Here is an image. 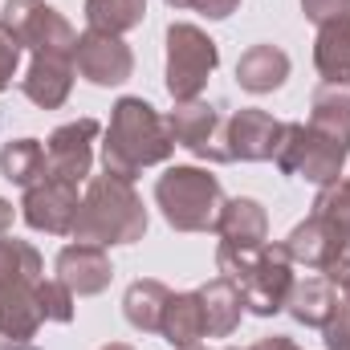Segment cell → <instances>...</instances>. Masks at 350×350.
Wrapping results in <instances>:
<instances>
[{
	"instance_id": "27",
	"label": "cell",
	"mask_w": 350,
	"mask_h": 350,
	"mask_svg": "<svg viewBox=\"0 0 350 350\" xmlns=\"http://www.w3.org/2000/svg\"><path fill=\"white\" fill-rule=\"evenodd\" d=\"M12 281H41V253L29 241L0 237V285Z\"/></svg>"
},
{
	"instance_id": "10",
	"label": "cell",
	"mask_w": 350,
	"mask_h": 350,
	"mask_svg": "<svg viewBox=\"0 0 350 350\" xmlns=\"http://www.w3.org/2000/svg\"><path fill=\"white\" fill-rule=\"evenodd\" d=\"M78 187L66 183V179H41L33 187H25V200H21V216L29 228L37 232H49V237H66L74 232V220H78Z\"/></svg>"
},
{
	"instance_id": "20",
	"label": "cell",
	"mask_w": 350,
	"mask_h": 350,
	"mask_svg": "<svg viewBox=\"0 0 350 350\" xmlns=\"http://www.w3.org/2000/svg\"><path fill=\"white\" fill-rule=\"evenodd\" d=\"M314 66L326 82H350V12L318 25Z\"/></svg>"
},
{
	"instance_id": "4",
	"label": "cell",
	"mask_w": 350,
	"mask_h": 350,
	"mask_svg": "<svg viewBox=\"0 0 350 350\" xmlns=\"http://www.w3.org/2000/svg\"><path fill=\"white\" fill-rule=\"evenodd\" d=\"M155 204L175 232H208L224 208V187L208 167H167L155 183Z\"/></svg>"
},
{
	"instance_id": "17",
	"label": "cell",
	"mask_w": 350,
	"mask_h": 350,
	"mask_svg": "<svg viewBox=\"0 0 350 350\" xmlns=\"http://www.w3.org/2000/svg\"><path fill=\"white\" fill-rule=\"evenodd\" d=\"M310 131L350 147V82H322L310 98Z\"/></svg>"
},
{
	"instance_id": "12",
	"label": "cell",
	"mask_w": 350,
	"mask_h": 350,
	"mask_svg": "<svg viewBox=\"0 0 350 350\" xmlns=\"http://www.w3.org/2000/svg\"><path fill=\"white\" fill-rule=\"evenodd\" d=\"M45 314L37 301V281L0 285V350H37L33 338Z\"/></svg>"
},
{
	"instance_id": "35",
	"label": "cell",
	"mask_w": 350,
	"mask_h": 350,
	"mask_svg": "<svg viewBox=\"0 0 350 350\" xmlns=\"http://www.w3.org/2000/svg\"><path fill=\"white\" fill-rule=\"evenodd\" d=\"M191 8L200 16H208V21H228L241 8V0H191Z\"/></svg>"
},
{
	"instance_id": "39",
	"label": "cell",
	"mask_w": 350,
	"mask_h": 350,
	"mask_svg": "<svg viewBox=\"0 0 350 350\" xmlns=\"http://www.w3.org/2000/svg\"><path fill=\"white\" fill-rule=\"evenodd\" d=\"M102 350H135V347H126V342H106Z\"/></svg>"
},
{
	"instance_id": "28",
	"label": "cell",
	"mask_w": 350,
	"mask_h": 350,
	"mask_svg": "<svg viewBox=\"0 0 350 350\" xmlns=\"http://www.w3.org/2000/svg\"><path fill=\"white\" fill-rule=\"evenodd\" d=\"M314 212L326 216L342 237L350 241V179H338V183H326L314 200Z\"/></svg>"
},
{
	"instance_id": "9",
	"label": "cell",
	"mask_w": 350,
	"mask_h": 350,
	"mask_svg": "<svg viewBox=\"0 0 350 350\" xmlns=\"http://www.w3.org/2000/svg\"><path fill=\"white\" fill-rule=\"evenodd\" d=\"M74 70L90 86L110 90V86H122L135 74V53H131V45L122 37L86 29V33H78V45H74Z\"/></svg>"
},
{
	"instance_id": "2",
	"label": "cell",
	"mask_w": 350,
	"mask_h": 350,
	"mask_svg": "<svg viewBox=\"0 0 350 350\" xmlns=\"http://www.w3.org/2000/svg\"><path fill=\"white\" fill-rule=\"evenodd\" d=\"M147 232V208L135 191L131 179L118 175H94L86 183V196L78 204V220H74V241L78 245H135Z\"/></svg>"
},
{
	"instance_id": "8",
	"label": "cell",
	"mask_w": 350,
	"mask_h": 350,
	"mask_svg": "<svg viewBox=\"0 0 350 350\" xmlns=\"http://www.w3.org/2000/svg\"><path fill=\"white\" fill-rule=\"evenodd\" d=\"M102 135L98 118H78L57 126L45 139V179H66V183H86L94 167V139Z\"/></svg>"
},
{
	"instance_id": "21",
	"label": "cell",
	"mask_w": 350,
	"mask_h": 350,
	"mask_svg": "<svg viewBox=\"0 0 350 350\" xmlns=\"http://www.w3.org/2000/svg\"><path fill=\"white\" fill-rule=\"evenodd\" d=\"M338 306V289L326 281V277H306V281H293V293L285 301V314L297 322V326H310V330H322L326 318L334 314Z\"/></svg>"
},
{
	"instance_id": "40",
	"label": "cell",
	"mask_w": 350,
	"mask_h": 350,
	"mask_svg": "<svg viewBox=\"0 0 350 350\" xmlns=\"http://www.w3.org/2000/svg\"><path fill=\"white\" fill-rule=\"evenodd\" d=\"M220 350H237V347H220Z\"/></svg>"
},
{
	"instance_id": "3",
	"label": "cell",
	"mask_w": 350,
	"mask_h": 350,
	"mask_svg": "<svg viewBox=\"0 0 350 350\" xmlns=\"http://www.w3.org/2000/svg\"><path fill=\"white\" fill-rule=\"evenodd\" d=\"M216 269H220V277H228L241 289L245 310L257 314V318L281 314L289 293H293V281H297L285 245H269V241L261 249H228V245H220L216 249Z\"/></svg>"
},
{
	"instance_id": "6",
	"label": "cell",
	"mask_w": 350,
	"mask_h": 350,
	"mask_svg": "<svg viewBox=\"0 0 350 350\" xmlns=\"http://www.w3.org/2000/svg\"><path fill=\"white\" fill-rule=\"evenodd\" d=\"M216 66H220V49L200 25L179 21L167 29V94L175 102L200 98Z\"/></svg>"
},
{
	"instance_id": "1",
	"label": "cell",
	"mask_w": 350,
	"mask_h": 350,
	"mask_svg": "<svg viewBox=\"0 0 350 350\" xmlns=\"http://www.w3.org/2000/svg\"><path fill=\"white\" fill-rule=\"evenodd\" d=\"M175 155V139L167 131V118L147 98H118L110 110V126L102 139V172L118 179H139L143 167L167 163Z\"/></svg>"
},
{
	"instance_id": "19",
	"label": "cell",
	"mask_w": 350,
	"mask_h": 350,
	"mask_svg": "<svg viewBox=\"0 0 350 350\" xmlns=\"http://www.w3.org/2000/svg\"><path fill=\"white\" fill-rule=\"evenodd\" d=\"M285 78H289V53L277 45H253L237 62V82L249 94H273L285 86Z\"/></svg>"
},
{
	"instance_id": "31",
	"label": "cell",
	"mask_w": 350,
	"mask_h": 350,
	"mask_svg": "<svg viewBox=\"0 0 350 350\" xmlns=\"http://www.w3.org/2000/svg\"><path fill=\"white\" fill-rule=\"evenodd\" d=\"M322 342L326 350H350V297L334 306V314L322 326Z\"/></svg>"
},
{
	"instance_id": "26",
	"label": "cell",
	"mask_w": 350,
	"mask_h": 350,
	"mask_svg": "<svg viewBox=\"0 0 350 350\" xmlns=\"http://www.w3.org/2000/svg\"><path fill=\"white\" fill-rule=\"evenodd\" d=\"M147 16V0H86V21L98 33H131Z\"/></svg>"
},
{
	"instance_id": "36",
	"label": "cell",
	"mask_w": 350,
	"mask_h": 350,
	"mask_svg": "<svg viewBox=\"0 0 350 350\" xmlns=\"http://www.w3.org/2000/svg\"><path fill=\"white\" fill-rule=\"evenodd\" d=\"M249 350H301L293 338H285V334H269V338H257Z\"/></svg>"
},
{
	"instance_id": "30",
	"label": "cell",
	"mask_w": 350,
	"mask_h": 350,
	"mask_svg": "<svg viewBox=\"0 0 350 350\" xmlns=\"http://www.w3.org/2000/svg\"><path fill=\"white\" fill-rule=\"evenodd\" d=\"M306 139H310L306 122H281V143H277V155H273V163H277V172L281 175H297L301 151H306Z\"/></svg>"
},
{
	"instance_id": "5",
	"label": "cell",
	"mask_w": 350,
	"mask_h": 350,
	"mask_svg": "<svg viewBox=\"0 0 350 350\" xmlns=\"http://www.w3.org/2000/svg\"><path fill=\"white\" fill-rule=\"evenodd\" d=\"M0 33L12 37L21 49L29 53H57V57H74L78 33L74 25L45 0H8L0 8Z\"/></svg>"
},
{
	"instance_id": "7",
	"label": "cell",
	"mask_w": 350,
	"mask_h": 350,
	"mask_svg": "<svg viewBox=\"0 0 350 350\" xmlns=\"http://www.w3.org/2000/svg\"><path fill=\"white\" fill-rule=\"evenodd\" d=\"M167 131H172L175 147L191 151L204 163H228L224 159V114L216 102L191 98V102H175L167 114Z\"/></svg>"
},
{
	"instance_id": "29",
	"label": "cell",
	"mask_w": 350,
	"mask_h": 350,
	"mask_svg": "<svg viewBox=\"0 0 350 350\" xmlns=\"http://www.w3.org/2000/svg\"><path fill=\"white\" fill-rule=\"evenodd\" d=\"M37 301H41V314H45V322H74V293H70V285H62L57 277H41L37 281Z\"/></svg>"
},
{
	"instance_id": "22",
	"label": "cell",
	"mask_w": 350,
	"mask_h": 350,
	"mask_svg": "<svg viewBox=\"0 0 350 350\" xmlns=\"http://www.w3.org/2000/svg\"><path fill=\"white\" fill-rule=\"evenodd\" d=\"M200 301H204V322L212 338H228L237 334L241 318H245V297L228 277H216L208 285H200Z\"/></svg>"
},
{
	"instance_id": "32",
	"label": "cell",
	"mask_w": 350,
	"mask_h": 350,
	"mask_svg": "<svg viewBox=\"0 0 350 350\" xmlns=\"http://www.w3.org/2000/svg\"><path fill=\"white\" fill-rule=\"evenodd\" d=\"M16 66H21V45H16L12 37H4V33H0V94L12 86Z\"/></svg>"
},
{
	"instance_id": "11",
	"label": "cell",
	"mask_w": 350,
	"mask_h": 350,
	"mask_svg": "<svg viewBox=\"0 0 350 350\" xmlns=\"http://www.w3.org/2000/svg\"><path fill=\"white\" fill-rule=\"evenodd\" d=\"M277 143H281V122L269 110L245 106L224 122V159L228 163H265L277 155Z\"/></svg>"
},
{
	"instance_id": "24",
	"label": "cell",
	"mask_w": 350,
	"mask_h": 350,
	"mask_svg": "<svg viewBox=\"0 0 350 350\" xmlns=\"http://www.w3.org/2000/svg\"><path fill=\"white\" fill-rule=\"evenodd\" d=\"M306 131H310V126H306ZM347 159H350V147L330 143V139H322V135L310 131L306 151H301V163H297V175L310 179V183H318V187H326V183H338Z\"/></svg>"
},
{
	"instance_id": "38",
	"label": "cell",
	"mask_w": 350,
	"mask_h": 350,
	"mask_svg": "<svg viewBox=\"0 0 350 350\" xmlns=\"http://www.w3.org/2000/svg\"><path fill=\"white\" fill-rule=\"evenodd\" d=\"M167 8H191V0H163Z\"/></svg>"
},
{
	"instance_id": "33",
	"label": "cell",
	"mask_w": 350,
	"mask_h": 350,
	"mask_svg": "<svg viewBox=\"0 0 350 350\" xmlns=\"http://www.w3.org/2000/svg\"><path fill=\"white\" fill-rule=\"evenodd\" d=\"M301 12L314 25H326V21H334V16L347 12V0H301Z\"/></svg>"
},
{
	"instance_id": "18",
	"label": "cell",
	"mask_w": 350,
	"mask_h": 350,
	"mask_svg": "<svg viewBox=\"0 0 350 350\" xmlns=\"http://www.w3.org/2000/svg\"><path fill=\"white\" fill-rule=\"evenodd\" d=\"M159 334H163L175 350H200V342L208 338V322H204L200 289L172 293V301H167V310H163V326H159Z\"/></svg>"
},
{
	"instance_id": "25",
	"label": "cell",
	"mask_w": 350,
	"mask_h": 350,
	"mask_svg": "<svg viewBox=\"0 0 350 350\" xmlns=\"http://www.w3.org/2000/svg\"><path fill=\"white\" fill-rule=\"evenodd\" d=\"M0 175L16 187H33L45 179V147L37 139H8L0 147Z\"/></svg>"
},
{
	"instance_id": "14",
	"label": "cell",
	"mask_w": 350,
	"mask_h": 350,
	"mask_svg": "<svg viewBox=\"0 0 350 350\" xmlns=\"http://www.w3.org/2000/svg\"><path fill=\"white\" fill-rule=\"evenodd\" d=\"M281 245H285V253H289V261L293 265H306V269H322V273H326L330 261L347 249L350 241L330 224V220H326V216L314 212V216H306V220L281 241Z\"/></svg>"
},
{
	"instance_id": "16",
	"label": "cell",
	"mask_w": 350,
	"mask_h": 350,
	"mask_svg": "<svg viewBox=\"0 0 350 350\" xmlns=\"http://www.w3.org/2000/svg\"><path fill=\"white\" fill-rule=\"evenodd\" d=\"M212 232H216L220 245H228V249H261L265 241H269V216H265V208L257 200L232 196V200H224V208H220Z\"/></svg>"
},
{
	"instance_id": "37",
	"label": "cell",
	"mask_w": 350,
	"mask_h": 350,
	"mask_svg": "<svg viewBox=\"0 0 350 350\" xmlns=\"http://www.w3.org/2000/svg\"><path fill=\"white\" fill-rule=\"evenodd\" d=\"M12 216H16V212H12V204L0 196V237H8V228H12Z\"/></svg>"
},
{
	"instance_id": "41",
	"label": "cell",
	"mask_w": 350,
	"mask_h": 350,
	"mask_svg": "<svg viewBox=\"0 0 350 350\" xmlns=\"http://www.w3.org/2000/svg\"><path fill=\"white\" fill-rule=\"evenodd\" d=\"M347 12H350V0H347Z\"/></svg>"
},
{
	"instance_id": "23",
	"label": "cell",
	"mask_w": 350,
	"mask_h": 350,
	"mask_svg": "<svg viewBox=\"0 0 350 350\" xmlns=\"http://www.w3.org/2000/svg\"><path fill=\"white\" fill-rule=\"evenodd\" d=\"M167 301H172V289H167L163 281H155V277L135 281V285L122 293V318H126L139 334H159Z\"/></svg>"
},
{
	"instance_id": "13",
	"label": "cell",
	"mask_w": 350,
	"mask_h": 350,
	"mask_svg": "<svg viewBox=\"0 0 350 350\" xmlns=\"http://www.w3.org/2000/svg\"><path fill=\"white\" fill-rule=\"evenodd\" d=\"M53 269H57V281L70 285L74 297H98L114 277V265L106 257V249L98 245H66Z\"/></svg>"
},
{
	"instance_id": "15",
	"label": "cell",
	"mask_w": 350,
	"mask_h": 350,
	"mask_svg": "<svg viewBox=\"0 0 350 350\" xmlns=\"http://www.w3.org/2000/svg\"><path fill=\"white\" fill-rule=\"evenodd\" d=\"M74 90V57H57V53H33L25 78H21V94L41 106V110H57L70 102Z\"/></svg>"
},
{
	"instance_id": "34",
	"label": "cell",
	"mask_w": 350,
	"mask_h": 350,
	"mask_svg": "<svg viewBox=\"0 0 350 350\" xmlns=\"http://www.w3.org/2000/svg\"><path fill=\"white\" fill-rule=\"evenodd\" d=\"M326 281H330L334 289H342V293L350 297V245L338 253V257H334V261H330V269H326Z\"/></svg>"
}]
</instances>
